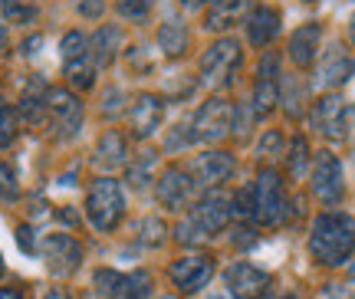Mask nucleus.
<instances>
[{
	"label": "nucleus",
	"instance_id": "cd10ccee",
	"mask_svg": "<svg viewBox=\"0 0 355 299\" xmlns=\"http://www.w3.org/2000/svg\"><path fill=\"white\" fill-rule=\"evenodd\" d=\"M309 158H313V155H309V142H306L303 135H296V138H293V145H290V158H286V162H290V175L296 178V181H300V178H306Z\"/></svg>",
	"mask_w": 355,
	"mask_h": 299
},
{
	"label": "nucleus",
	"instance_id": "c85d7f7f",
	"mask_svg": "<svg viewBox=\"0 0 355 299\" xmlns=\"http://www.w3.org/2000/svg\"><path fill=\"white\" fill-rule=\"evenodd\" d=\"M60 56H63V62H73V60L89 56V40L83 37L79 30H69V33L60 40Z\"/></svg>",
	"mask_w": 355,
	"mask_h": 299
},
{
	"label": "nucleus",
	"instance_id": "dca6fc26",
	"mask_svg": "<svg viewBox=\"0 0 355 299\" xmlns=\"http://www.w3.org/2000/svg\"><path fill=\"white\" fill-rule=\"evenodd\" d=\"M128 119H132V132L139 138L155 135L158 125H162V119H165V102L158 99V96H152V92H145V96H139V99L132 102Z\"/></svg>",
	"mask_w": 355,
	"mask_h": 299
},
{
	"label": "nucleus",
	"instance_id": "e433bc0d",
	"mask_svg": "<svg viewBox=\"0 0 355 299\" xmlns=\"http://www.w3.org/2000/svg\"><path fill=\"white\" fill-rule=\"evenodd\" d=\"M257 151H260V158H273V155H279V151H283V135H279L277 128L263 132V138H260Z\"/></svg>",
	"mask_w": 355,
	"mask_h": 299
},
{
	"label": "nucleus",
	"instance_id": "b1692460",
	"mask_svg": "<svg viewBox=\"0 0 355 299\" xmlns=\"http://www.w3.org/2000/svg\"><path fill=\"white\" fill-rule=\"evenodd\" d=\"M152 293V273L148 270H132V273H119V287L112 299H145Z\"/></svg>",
	"mask_w": 355,
	"mask_h": 299
},
{
	"label": "nucleus",
	"instance_id": "37998d69",
	"mask_svg": "<svg viewBox=\"0 0 355 299\" xmlns=\"http://www.w3.org/2000/svg\"><path fill=\"white\" fill-rule=\"evenodd\" d=\"M56 217H60L63 224H69V227H76V224H79V217H76L73 211H66V207H60V211H56Z\"/></svg>",
	"mask_w": 355,
	"mask_h": 299
},
{
	"label": "nucleus",
	"instance_id": "5701e85b",
	"mask_svg": "<svg viewBox=\"0 0 355 299\" xmlns=\"http://www.w3.org/2000/svg\"><path fill=\"white\" fill-rule=\"evenodd\" d=\"M188 26L181 24V20H165V24L158 26V46L165 56H181V53L188 50Z\"/></svg>",
	"mask_w": 355,
	"mask_h": 299
},
{
	"label": "nucleus",
	"instance_id": "c9c22d12",
	"mask_svg": "<svg viewBox=\"0 0 355 299\" xmlns=\"http://www.w3.org/2000/svg\"><path fill=\"white\" fill-rule=\"evenodd\" d=\"M17 194H20V187H17V175H13V168L0 162V200H13Z\"/></svg>",
	"mask_w": 355,
	"mask_h": 299
},
{
	"label": "nucleus",
	"instance_id": "f3484780",
	"mask_svg": "<svg viewBox=\"0 0 355 299\" xmlns=\"http://www.w3.org/2000/svg\"><path fill=\"white\" fill-rule=\"evenodd\" d=\"M247 40H250V46H270L279 33V13L273 7H254V10L247 13Z\"/></svg>",
	"mask_w": 355,
	"mask_h": 299
},
{
	"label": "nucleus",
	"instance_id": "864d4df0",
	"mask_svg": "<svg viewBox=\"0 0 355 299\" xmlns=\"http://www.w3.org/2000/svg\"><path fill=\"white\" fill-rule=\"evenodd\" d=\"M286 299H296V296H286Z\"/></svg>",
	"mask_w": 355,
	"mask_h": 299
},
{
	"label": "nucleus",
	"instance_id": "6e6552de",
	"mask_svg": "<svg viewBox=\"0 0 355 299\" xmlns=\"http://www.w3.org/2000/svg\"><path fill=\"white\" fill-rule=\"evenodd\" d=\"M345 119H349V109H345V99L339 92H326L322 99L313 102V112H309V122L322 138L329 142H345Z\"/></svg>",
	"mask_w": 355,
	"mask_h": 299
},
{
	"label": "nucleus",
	"instance_id": "7c9ffc66",
	"mask_svg": "<svg viewBox=\"0 0 355 299\" xmlns=\"http://www.w3.org/2000/svg\"><path fill=\"white\" fill-rule=\"evenodd\" d=\"M0 7H3V17L10 24H30L37 17V7L26 3V0H0Z\"/></svg>",
	"mask_w": 355,
	"mask_h": 299
},
{
	"label": "nucleus",
	"instance_id": "f03ea898",
	"mask_svg": "<svg viewBox=\"0 0 355 299\" xmlns=\"http://www.w3.org/2000/svg\"><path fill=\"white\" fill-rule=\"evenodd\" d=\"M122 214H125V191H122V185L115 178L92 181V187H89V194H86L89 224L96 227V230H102V234H109V230L119 227Z\"/></svg>",
	"mask_w": 355,
	"mask_h": 299
},
{
	"label": "nucleus",
	"instance_id": "aec40b11",
	"mask_svg": "<svg viewBox=\"0 0 355 299\" xmlns=\"http://www.w3.org/2000/svg\"><path fill=\"white\" fill-rule=\"evenodd\" d=\"M92 162L99 164V168H122L128 162V145H125V135L122 132H102V138L96 142V155H92Z\"/></svg>",
	"mask_w": 355,
	"mask_h": 299
},
{
	"label": "nucleus",
	"instance_id": "9b49d317",
	"mask_svg": "<svg viewBox=\"0 0 355 299\" xmlns=\"http://www.w3.org/2000/svg\"><path fill=\"white\" fill-rule=\"evenodd\" d=\"M40 250H43L46 266H50L56 276L76 273L79 263H83V247H79V240L69 237V234H50V237H43Z\"/></svg>",
	"mask_w": 355,
	"mask_h": 299
},
{
	"label": "nucleus",
	"instance_id": "c756f323",
	"mask_svg": "<svg viewBox=\"0 0 355 299\" xmlns=\"http://www.w3.org/2000/svg\"><path fill=\"white\" fill-rule=\"evenodd\" d=\"M17 125H20L17 109H10V105H0V151L13 145V138H17Z\"/></svg>",
	"mask_w": 355,
	"mask_h": 299
},
{
	"label": "nucleus",
	"instance_id": "3c124183",
	"mask_svg": "<svg viewBox=\"0 0 355 299\" xmlns=\"http://www.w3.org/2000/svg\"><path fill=\"white\" fill-rule=\"evenodd\" d=\"M0 276H3V257H0Z\"/></svg>",
	"mask_w": 355,
	"mask_h": 299
},
{
	"label": "nucleus",
	"instance_id": "a878e982",
	"mask_svg": "<svg viewBox=\"0 0 355 299\" xmlns=\"http://www.w3.org/2000/svg\"><path fill=\"white\" fill-rule=\"evenodd\" d=\"M139 244L141 247H162L168 240V227H165V221L162 217H141L139 221Z\"/></svg>",
	"mask_w": 355,
	"mask_h": 299
},
{
	"label": "nucleus",
	"instance_id": "58836bf2",
	"mask_svg": "<svg viewBox=\"0 0 355 299\" xmlns=\"http://www.w3.org/2000/svg\"><path fill=\"white\" fill-rule=\"evenodd\" d=\"M76 10H79V17H86V20H99L102 13H105V3H102V0H76Z\"/></svg>",
	"mask_w": 355,
	"mask_h": 299
},
{
	"label": "nucleus",
	"instance_id": "79ce46f5",
	"mask_svg": "<svg viewBox=\"0 0 355 299\" xmlns=\"http://www.w3.org/2000/svg\"><path fill=\"white\" fill-rule=\"evenodd\" d=\"M40 46H43V37H40V33H37V37H30V40H24V53H26V56H33Z\"/></svg>",
	"mask_w": 355,
	"mask_h": 299
},
{
	"label": "nucleus",
	"instance_id": "c03bdc74",
	"mask_svg": "<svg viewBox=\"0 0 355 299\" xmlns=\"http://www.w3.org/2000/svg\"><path fill=\"white\" fill-rule=\"evenodd\" d=\"M188 10H201V7H207V3H214V0H181Z\"/></svg>",
	"mask_w": 355,
	"mask_h": 299
},
{
	"label": "nucleus",
	"instance_id": "f257e3e1",
	"mask_svg": "<svg viewBox=\"0 0 355 299\" xmlns=\"http://www.w3.org/2000/svg\"><path fill=\"white\" fill-rule=\"evenodd\" d=\"M309 253L322 266H343L355 253V217L343 211H326L313 221Z\"/></svg>",
	"mask_w": 355,
	"mask_h": 299
},
{
	"label": "nucleus",
	"instance_id": "1a4fd4ad",
	"mask_svg": "<svg viewBox=\"0 0 355 299\" xmlns=\"http://www.w3.org/2000/svg\"><path fill=\"white\" fill-rule=\"evenodd\" d=\"M224 283H227V293L234 299H263L270 293V273L254 266V263L247 260H237L227 266V273H224Z\"/></svg>",
	"mask_w": 355,
	"mask_h": 299
},
{
	"label": "nucleus",
	"instance_id": "393cba45",
	"mask_svg": "<svg viewBox=\"0 0 355 299\" xmlns=\"http://www.w3.org/2000/svg\"><path fill=\"white\" fill-rule=\"evenodd\" d=\"M277 105H279V83H257L254 99H250L254 115H270Z\"/></svg>",
	"mask_w": 355,
	"mask_h": 299
},
{
	"label": "nucleus",
	"instance_id": "6ab92c4d",
	"mask_svg": "<svg viewBox=\"0 0 355 299\" xmlns=\"http://www.w3.org/2000/svg\"><path fill=\"white\" fill-rule=\"evenodd\" d=\"M319 40H322V26L319 24H303L296 33L290 37V60L306 69V66H313L319 56Z\"/></svg>",
	"mask_w": 355,
	"mask_h": 299
},
{
	"label": "nucleus",
	"instance_id": "2f4dec72",
	"mask_svg": "<svg viewBox=\"0 0 355 299\" xmlns=\"http://www.w3.org/2000/svg\"><path fill=\"white\" fill-rule=\"evenodd\" d=\"M155 158H158L155 151H141V158L128 168V185H132V187H145V181H148V168L155 164Z\"/></svg>",
	"mask_w": 355,
	"mask_h": 299
},
{
	"label": "nucleus",
	"instance_id": "9d476101",
	"mask_svg": "<svg viewBox=\"0 0 355 299\" xmlns=\"http://www.w3.org/2000/svg\"><path fill=\"white\" fill-rule=\"evenodd\" d=\"M214 257L211 253H191V257H181L168 266V276H171V283H175L181 293H198L211 283V276H214Z\"/></svg>",
	"mask_w": 355,
	"mask_h": 299
},
{
	"label": "nucleus",
	"instance_id": "72a5a7b5",
	"mask_svg": "<svg viewBox=\"0 0 355 299\" xmlns=\"http://www.w3.org/2000/svg\"><path fill=\"white\" fill-rule=\"evenodd\" d=\"M257 83H279V53L277 50H266L263 60H260V69H257Z\"/></svg>",
	"mask_w": 355,
	"mask_h": 299
},
{
	"label": "nucleus",
	"instance_id": "423d86ee",
	"mask_svg": "<svg viewBox=\"0 0 355 299\" xmlns=\"http://www.w3.org/2000/svg\"><path fill=\"white\" fill-rule=\"evenodd\" d=\"M234 115H237L234 102L220 99V96L207 99L201 109L194 112V119H191V135H194V142H220V138H227L230 132H234Z\"/></svg>",
	"mask_w": 355,
	"mask_h": 299
},
{
	"label": "nucleus",
	"instance_id": "a211bd4d",
	"mask_svg": "<svg viewBox=\"0 0 355 299\" xmlns=\"http://www.w3.org/2000/svg\"><path fill=\"white\" fill-rule=\"evenodd\" d=\"M119 50H122V26L105 24L89 37V60H92L96 69H99V66H109Z\"/></svg>",
	"mask_w": 355,
	"mask_h": 299
},
{
	"label": "nucleus",
	"instance_id": "a18cd8bd",
	"mask_svg": "<svg viewBox=\"0 0 355 299\" xmlns=\"http://www.w3.org/2000/svg\"><path fill=\"white\" fill-rule=\"evenodd\" d=\"M0 299H24L17 289H0Z\"/></svg>",
	"mask_w": 355,
	"mask_h": 299
},
{
	"label": "nucleus",
	"instance_id": "603ef678",
	"mask_svg": "<svg viewBox=\"0 0 355 299\" xmlns=\"http://www.w3.org/2000/svg\"><path fill=\"white\" fill-rule=\"evenodd\" d=\"M303 3H316V0H303Z\"/></svg>",
	"mask_w": 355,
	"mask_h": 299
},
{
	"label": "nucleus",
	"instance_id": "de8ad7c7",
	"mask_svg": "<svg viewBox=\"0 0 355 299\" xmlns=\"http://www.w3.org/2000/svg\"><path fill=\"white\" fill-rule=\"evenodd\" d=\"M349 40H352V46H355V17L349 20Z\"/></svg>",
	"mask_w": 355,
	"mask_h": 299
},
{
	"label": "nucleus",
	"instance_id": "bb28decb",
	"mask_svg": "<svg viewBox=\"0 0 355 299\" xmlns=\"http://www.w3.org/2000/svg\"><path fill=\"white\" fill-rule=\"evenodd\" d=\"M66 79H69V86L76 89H92L96 86V66H92V60L83 56V60L66 62Z\"/></svg>",
	"mask_w": 355,
	"mask_h": 299
},
{
	"label": "nucleus",
	"instance_id": "f8f14e48",
	"mask_svg": "<svg viewBox=\"0 0 355 299\" xmlns=\"http://www.w3.org/2000/svg\"><path fill=\"white\" fill-rule=\"evenodd\" d=\"M46 112H50L60 138H73L83 125V102L66 89H46Z\"/></svg>",
	"mask_w": 355,
	"mask_h": 299
},
{
	"label": "nucleus",
	"instance_id": "4c0bfd02",
	"mask_svg": "<svg viewBox=\"0 0 355 299\" xmlns=\"http://www.w3.org/2000/svg\"><path fill=\"white\" fill-rule=\"evenodd\" d=\"M168 151H181V148H188V145H194V135H191V128L188 125H178L175 132L168 135Z\"/></svg>",
	"mask_w": 355,
	"mask_h": 299
},
{
	"label": "nucleus",
	"instance_id": "ddd939ff",
	"mask_svg": "<svg viewBox=\"0 0 355 299\" xmlns=\"http://www.w3.org/2000/svg\"><path fill=\"white\" fill-rule=\"evenodd\" d=\"M198 191V181L184 171V168H165V175L158 178L155 185V194H158V204L168 207V211H184Z\"/></svg>",
	"mask_w": 355,
	"mask_h": 299
},
{
	"label": "nucleus",
	"instance_id": "5fc2aeb1",
	"mask_svg": "<svg viewBox=\"0 0 355 299\" xmlns=\"http://www.w3.org/2000/svg\"><path fill=\"white\" fill-rule=\"evenodd\" d=\"M352 115H355V109H352Z\"/></svg>",
	"mask_w": 355,
	"mask_h": 299
},
{
	"label": "nucleus",
	"instance_id": "412c9836",
	"mask_svg": "<svg viewBox=\"0 0 355 299\" xmlns=\"http://www.w3.org/2000/svg\"><path fill=\"white\" fill-rule=\"evenodd\" d=\"M250 13V0H214L211 13H207V26L211 30H230L237 20H247Z\"/></svg>",
	"mask_w": 355,
	"mask_h": 299
},
{
	"label": "nucleus",
	"instance_id": "2eb2a0df",
	"mask_svg": "<svg viewBox=\"0 0 355 299\" xmlns=\"http://www.w3.org/2000/svg\"><path fill=\"white\" fill-rule=\"evenodd\" d=\"M352 76H355V60L349 56V50H343L339 43H332L316 66V86L339 89V86H345Z\"/></svg>",
	"mask_w": 355,
	"mask_h": 299
},
{
	"label": "nucleus",
	"instance_id": "4468645a",
	"mask_svg": "<svg viewBox=\"0 0 355 299\" xmlns=\"http://www.w3.org/2000/svg\"><path fill=\"white\" fill-rule=\"evenodd\" d=\"M234 168H237V162H234V155H227V151H201V155H194V162H191V178L198 181V187H217L220 181H227L230 175H234Z\"/></svg>",
	"mask_w": 355,
	"mask_h": 299
},
{
	"label": "nucleus",
	"instance_id": "7ed1b4c3",
	"mask_svg": "<svg viewBox=\"0 0 355 299\" xmlns=\"http://www.w3.org/2000/svg\"><path fill=\"white\" fill-rule=\"evenodd\" d=\"M254 191V221L266 227H277V224H286V217H290V198H286V191H283V181L273 168H263L257 181L250 185Z\"/></svg>",
	"mask_w": 355,
	"mask_h": 299
},
{
	"label": "nucleus",
	"instance_id": "09e8293b",
	"mask_svg": "<svg viewBox=\"0 0 355 299\" xmlns=\"http://www.w3.org/2000/svg\"><path fill=\"white\" fill-rule=\"evenodd\" d=\"M50 299H66V293H63V289H53Z\"/></svg>",
	"mask_w": 355,
	"mask_h": 299
},
{
	"label": "nucleus",
	"instance_id": "4be33fe9",
	"mask_svg": "<svg viewBox=\"0 0 355 299\" xmlns=\"http://www.w3.org/2000/svg\"><path fill=\"white\" fill-rule=\"evenodd\" d=\"M306 99H309V86L300 76H286L279 83V105L290 119H303L306 115Z\"/></svg>",
	"mask_w": 355,
	"mask_h": 299
},
{
	"label": "nucleus",
	"instance_id": "0eeeda50",
	"mask_svg": "<svg viewBox=\"0 0 355 299\" xmlns=\"http://www.w3.org/2000/svg\"><path fill=\"white\" fill-rule=\"evenodd\" d=\"M309 187L326 207H336L345 194V175H343V162L332 155V151H319L313 171H309Z\"/></svg>",
	"mask_w": 355,
	"mask_h": 299
},
{
	"label": "nucleus",
	"instance_id": "ea45409f",
	"mask_svg": "<svg viewBox=\"0 0 355 299\" xmlns=\"http://www.w3.org/2000/svg\"><path fill=\"white\" fill-rule=\"evenodd\" d=\"M17 244H20V250H24V253H33V250H37V237H33V230H30V227H17Z\"/></svg>",
	"mask_w": 355,
	"mask_h": 299
},
{
	"label": "nucleus",
	"instance_id": "f704fd0d",
	"mask_svg": "<svg viewBox=\"0 0 355 299\" xmlns=\"http://www.w3.org/2000/svg\"><path fill=\"white\" fill-rule=\"evenodd\" d=\"M175 240H178V244H184V247H198V244H201V240H207V237H204L201 230H198V227L184 217V221L175 227Z\"/></svg>",
	"mask_w": 355,
	"mask_h": 299
},
{
	"label": "nucleus",
	"instance_id": "20e7f679",
	"mask_svg": "<svg viewBox=\"0 0 355 299\" xmlns=\"http://www.w3.org/2000/svg\"><path fill=\"white\" fill-rule=\"evenodd\" d=\"M241 66V43L234 37L214 40L201 56V83L204 86H227Z\"/></svg>",
	"mask_w": 355,
	"mask_h": 299
},
{
	"label": "nucleus",
	"instance_id": "8fccbe9b",
	"mask_svg": "<svg viewBox=\"0 0 355 299\" xmlns=\"http://www.w3.org/2000/svg\"><path fill=\"white\" fill-rule=\"evenodd\" d=\"M155 299H178V296H171V293H168V296H155Z\"/></svg>",
	"mask_w": 355,
	"mask_h": 299
},
{
	"label": "nucleus",
	"instance_id": "49530a36",
	"mask_svg": "<svg viewBox=\"0 0 355 299\" xmlns=\"http://www.w3.org/2000/svg\"><path fill=\"white\" fill-rule=\"evenodd\" d=\"M3 46H7V26L0 24V50H3Z\"/></svg>",
	"mask_w": 355,
	"mask_h": 299
},
{
	"label": "nucleus",
	"instance_id": "a19ab883",
	"mask_svg": "<svg viewBox=\"0 0 355 299\" xmlns=\"http://www.w3.org/2000/svg\"><path fill=\"white\" fill-rule=\"evenodd\" d=\"M119 99H122V89H109V92H105V105H102V112L115 115L119 109H122V105H119Z\"/></svg>",
	"mask_w": 355,
	"mask_h": 299
},
{
	"label": "nucleus",
	"instance_id": "473e14b6",
	"mask_svg": "<svg viewBox=\"0 0 355 299\" xmlns=\"http://www.w3.org/2000/svg\"><path fill=\"white\" fill-rule=\"evenodd\" d=\"M152 10V0H115V13L125 20H141Z\"/></svg>",
	"mask_w": 355,
	"mask_h": 299
},
{
	"label": "nucleus",
	"instance_id": "39448f33",
	"mask_svg": "<svg viewBox=\"0 0 355 299\" xmlns=\"http://www.w3.org/2000/svg\"><path fill=\"white\" fill-rule=\"evenodd\" d=\"M234 214H237L234 211V194H224V191L211 187L201 200H194L188 221L201 230L204 237H217V234L234 221Z\"/></svg>",
	"mask_w": 355,
	"mask_h": 299
}]
</instances>
